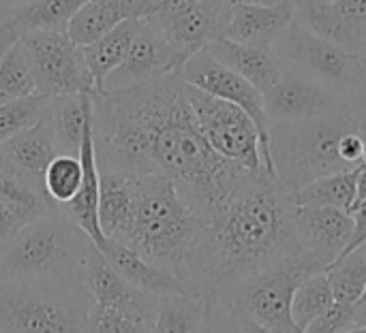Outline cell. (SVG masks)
<instances>
[{
  "label": "cell",
  "mask_w": 366,
  "mask_h": 333,
  "mask_svg": "<svg viewBox=\"0 0 366 333\" xmlns=\"http://www.w3.org/2000/svg\"><path fill=\"white\" fill-rule=\"evenodd\" d=\"M92 135L99 171L161 173L208 222L255 173L212 150L191 109L189 83L178 73L94 92Z\"/></svg>",
  "instance_id": "1"
},
{
  "label": "cell",
  "mask_w": 366,
  "mask_h": 333,
  "mask_svg": "<svg viewBox=\"0 0 366 333\" xmlns=\"http://www.w3.org/2000/svg\"><path fill=\"white\" fill-rule=\"evenodd\" d=\"M298 250L290 193L266 169L255 171L210 220L191 263L189 289L214 299Z\"/></svg>",
  "instance_id": "2"
},
{
  "label": "cell",
  "mask_w": 366,
  "mask_h": 333,
  "mask_svg": "<svg viewBox=\"0 0 366 333\" xmlns=\"http://www.w3.org/2000/svg\"><path fill=\"white\" fill-rule=\"evenodd\" d=\"M208 225V218L182 199L169 178L161 173L135 175L133 222L120 244H127L152 265L167 270L189 289L191 263Z\"/></svg>",
  "instance_id": "3"
},
{
  "label": "cell",
  "mask_w": 366,
  "mask_h": 333,
  "mask_svg": "<svg viewBox=\"0 0 366 333\" xmlns=\"http://www.w3.org/2000/svg\"><path fill=\"white\" fill-rule=\"evenodd\" d=\"M92 240L58 208L21 227L0 248V278L69 285L84 282L81 272Z\"/></svg>",
  "instance_id": "4"
},
{
  "label": "cell",
  "mask_w": 366,
  "mask_h": 333,
  "mask_svg": "<svg viewBox=\"0 0 366 333\" xmlns=\"http://www.w3.org/2000/svg\"><path fill=\"white\" fill-rule=\"evenodd\" d=\"M358 128L365 130L350 105L320 118L270 122V158L279 184L292 195L317 178L352 169L339 154V141Z\"/></svg>",
  "instance_id": "5"
},
{
  "label": "cell",
  "mask_w": 366,
  "mask_h": 333,
  "mask_svg": "<svg viewBox=\"0 0 366 333\" xmlns=\"http://www.w3.org/2000/svg\"><path fill=\"white\" fill-rule=\"evenodd\" d=\"M317 272H326V265L298 250L210 302L225 306L240 323H255L270 333H302L292 319V299L296 289Z\"/></svg>",
  "instance_id": "6"
},
{
  "label": "cell",
  "mask_w": 366,
  "mask_h": 333,
  "mask_svg": "<svg viewBox=\"0 0 366 333\" xmlns=\"http://www.w3.org/2000/svg\"><path fill=\"white\" fill-rule=\"evenodd\" d=\"M90 304L84 282L0 278V333H86Z\"/></svg>",
  "instance_id": "7"
},
{
  "label": "cell",
  "mask_w": 366,
  "mask_h": 333,
  "mask_svg": "<svg viewBox=\"0 0 366 333\" xmlns=\"http://www.w3.org/2000/svg\"><path fill=\"white\" fill-rule=\"evenodd\" d=\"M36 92L47 96L94 94V81L86 66L81 47L66 30H34L19 34Z\"/></svg>",
  "instance_id": "8"
},
{
  "label": "cell",
  "mask_w": 366,
  "mask_h": 333,
  "mask_svg": "<svg viewBox=\"0 0 366 333\" xmlns=\"http://www.w3.org/2000/svg\"><path fill=\"white\" fill-rule=\"evenodd\" d=\"M189 103L206 141L223 158L249 169L262 171V137L251 116L234 103L217 98L189 83Z\"/></svg>",
  "instance_id": "9"
},
{
  "label": "cell",
  "mask_w": 366,
  "mask_h": 333,
  "mask_svg": "<svg viewBox=\"0 0 366 333\" xmlns=\"http://www.w3.org/2000/svg\"><path fill=\"white\" fill-rule=\"evenodd\" d=\"M274 51L285 60V64L309 73L311 77L343 94L347 103L366 73V64L360 53L317 36L298 21H294L283 32L274 45Z\"/></svg>",
  "instance_id": "10"
},
{
  "label": "cell",
  "mask_w": 366,
  "mask_h": 333,
  "mask_svg": "<svg viewBox=\"0 0 366 333\" xmlns=\"http://www.w3.org/2000/svg\"><path fill=\"white\" fill-rule=\"evenodd\" d=\"M178 75L187 83H191V86H195V88L217 96V98L234 103V105H238L240 109H244L251 116V120L255 122V126L259 130V137H262L264 169L274 175L272 158H270V120L266 116L264 94L253 83H249L244 77H240L238 73H234L232 68L221 64L206 47L195 51L180 66Z\"/></svg>",
  "instance_id": "11"
},
{
  "label": "cell",
  "mask_w": 366,
  "mask_h": 333,
  "mask_svg": "<svg viewBox=\"0 0 366 333\" xmlns=\"http://www.w3.org/2000/svg\"><path fill=\"white\" fill-rule=\"evenodd\" d=\"M232 9L227 0H161L146 19L172 47L191 58L225 34Z\"/></svg>",
  "instance_id": "12"
},
{
  "label": "cell",
  "mask_w": 366,
  "mask_h": 333,
  "mask_svg": "<svg viewBox=\"0 0 366 333\" xmlns=\"http://www.w3.org/2000/svg\"><path fill=\"white\" fill-rule=\"evenodd\" d=\"M343 94L311 77L309 73L285 64L279 79L264 92V107L270 122H298L345 109Z\"/></svg>",
  "instance_id": "13"
},
{
  "label": "cell",
  "mask_w": 366,
  "mask_h": 333,
  "mask_svg": "<svg viewBox=\"0 0 366 333\" xmlns=\"http://www.w3.org/2000/svg\"><path fill=\"white\" fill-rule=\"evenodd\" d=\"M189 58L172 47L165 36L148 21L142 19V26L124 56V60L107 75L103 92L133 88L146 81H152L163 75L178 73Z\"/></svg>",
  "instance_id": "14"
},
{
  "label": "cell",
  "mask_w": 366,
  "mask_h": 333,
  "mask_svg": "<svg viewBox=\"0 0 366 333\" xmlns=\"http://www.w3.org/2000/svg\"><path fill=\"white\" fill-rule=\"evenodd\" d=\"M58 152L60 148L51 122L45 116L36 124L0 143V171L13 175L34 190L45 193L43 175Z\"/></svg>",
  "instance_id": "15"
},
{
  "label": "cell",
  "mask_w": 366,
  "mask_h": 333,
  "mask_svg": "<svg viewBox=\"0 0 366 333\" xmlns=\"http://www.w3.org/2000/svg\"><path fill=\"white\" fill-rule=\"evenodd\" d=\"M354 218L341 208H296V237L305 252L332 265L350 244Z\"/></svg>",
  "instance_id": "16"
},
{
  "label": "cell",
  "mask_w": 366,
  "mask_h": 333,
  "mask_svg": "<svg viewBox=\"0 0 366 333\" xmlns=\"http://www.w3.org/2000/svg\"><path fill=\"white\" fill-rule=\"evenodd\" d=\"M161 0H88L69 21L66 32L75 45L86 47L129 19H146Z\"/></svg>",
  "instance_id": "17"
},
{
  "label": "cell",
  "mask_w": 366,
  "mask_h": 333,
  "mask_svg": "<svg viewBox=\"0 0 366 333\" xmlns=\"http://www.w3.org/2000/svg\"><path fill=\"white\" fill-rule=\"evenodd\" d=\"M296 21L292 2L287 4H236L232 9L225 34L232 41L270 47L279 43L283 32Z\"/></svg>",
  "instance_id": "18"
},
{
  "label": "cell",
  "mask_w": 366,
  "mask_h": 333,
  "mask_svg": "<svg viewBox=\"0 0 366 333\" xmlns=\"http://www.w3.org/2000/svg\"><path fill=\"white\" fill-rule=\"evenodd\" d=\"M206 49L221 64H225L227 68L244 77L249 83H253L262 94L279 79V75L285 68V60L274 49L238 43L227 36L212 41Z\"/></svg>",
  "instance_id": "19"
},
{
  "label": "cell",
  "mask_w": 366,
  "mask_h": 333,
  "mask_svg": "<svg viewBox=\"0 0 366 333\" xmlns=\"http://www.w3.org/2000/svg\"><path fill=\"white\" fill-rule=\"evenodd\" d=\"M81 280L86 291L90 293L92 304L97 306H137V308L154 310L157 297L127 282L97 246H92L88 252Z\"/></svg>",
  "instance_id": "20"
},
{
  "label": "cell",
  "mask_w": 366,
  "mask_h": 333,
  "mask_svg": "<svg viewBox=\"0 0 366 333\" xmlns=\"http://www.w3.org/2000/svg\"><path fill=\"white\" fill-rule=\"evenodd\" d=\"M79 160L84 165V178L79 193L58 210L64 212L90 240L97 248L103 246L105 237L99 227V188H101V173L97 165V152H94V135H92V120L84 133V141L79 148Z\"/></svg>",
  "instance_id": "21"
},
{
  "label": "cell",
  "mask_w": 366,
  "mask_h": 333,
  "mask_svg": "<svg viewBox=\"0 0 366 333\" xmlns=\"http://www.w3.org/2000/svg\"><path fill=\"white\" fill-rule=\"evenodd\" d=\"M99 250L105 255V259L112 263V267L127 282H131L135 289H139L144 293H150L154 297L172 295V293H191L184 287L182 280H178L167 270H163L159 265H152L150 261H146L142 255H137L127 244H120V242H114V240H105Z\"/></svg>",
  "instance_id": "22"
},
{
  "label": "cell",
  "mask_w": 366,
  "mask_h": 333,
  "mask_svg": "<svg viewBox=\"0 0 366 333\" xmlns=\"http://www.w3.org/2000/svg\"><path fill=\"white\" fill-rule=\"evenodd\" d=\"M99 227L105 240L124 242L135 210V175L118 171H99Z\"/></svg>",
  "instance_id": "23"
},
{
  "label": "cell",
  "mask_w": 366,
  "mask_h": 333,
  "mask_svg": "<svg viewBox=\"0 0 366 333\" xmlns=\"http://www.w3.org/2000/svg\"><path fill=\"white\" fill-rule=\"evenodd\" d=\"M51 210H56V205L45 193L0 171V248L21 227Z\"/></svg>",
  "instance_id": "24"
},
{
  "label": "cell",
  "mask_w": 366,
  "mask_h": 333,
  "mask_svg": "<svg viewBox=\"0 0 366 333\" xmlns=\"http://www.w3.org/2000/svg\"><path fill=\"white\" fill-rule=\"evenodd\" d=\"M58 148L66 154H79L84 133L92 120V94H64L51 96L47 113Z\"/></svg>",
  "instance_id": "25"
},
{
  "label": "cell",
  "mask_w": 366,
  "mask_h": 333,
  "mask_svg": "<svg viewBox=\"0 0 366 333\" xmlns=\"http://www.w3.org/2000/svg\"><path fill=\"white\" fill-rule=\"evenodd\" d=\"M139 26H142V19L122 21L114 30H109L107 34L97 39L94 43L81 47V53H84L86 66H88V71L92 75L97 92H103L107 75L124 60V56H127Z\"/></svg>",
  "instance_id": "26"
},
{
  "label": "cell",
  "mask_w": 366,
  "mask_h": 333,
  "mask_svg": "<svg viewBox=\"0 0 366 333\" xmlns=\"http://www.w3.org/2000/svg\"><path fill=\"white\" fill-rule=\"evenodd\" d=\"M206 314V299L195 293L161 295L154 302L150 333H199Z\"/></svg>",
  "instance_id": "27"
},
{
  "label": "cell",
  "mask_w": 366,
  "mask_h": 333,
  "mask_svg": "<svg viewBox=\"0 0 366 333\" xmlns=\"http://www.w3.org/2000/svg\"><path fill=\"white\" fill-rule=\"evenodd\" d=\"M360 167L330 173L309 182L307 186L292 193V201L296 208H341L350 212L356 199V182L360 175Z\"/></svg>",
  "instance_id": "28"
},
{
  "label": "cell",
  "mask_w": 366,
  "mask_h": 333,
  "mask_svg": "<svg viewBox=\"0 0 366 333\" xmlns=\"http://www.w3.org/2000/svg\"><path fill=\"white\" fill-rule=\"evenodd\" d=\"M88 0H32L9 24L17 34L34 30H66L73 15Z\"/></svg>",
  "instance_id": "29"
},
{
  "label": "cell",
  "mask_w": 366,
  "mask_h": 333,
  "mask_svg": "<svg viewBox=\"0 0 366 333\" xmlns=\"http://www.w3.org/2000/svg\"><path fill=\"white\" fill-rule=\"evenodd\" d=\"M296 21L302 24L305 28H309L311 32H315L317 36H322V39H326V41H330L335 45H341V47H345L350 51L362 53V49H365L360 39L356 36V32L347 24V19L337 9L335 0L296 13Z\"/></svg>",
  "instance_id": "30"
},
{
  "label": "cell",
  "mask_w": 366,
  "mask_h": 333,
  "mask_svg": "<svg viewBox=\"0 0 366 333\" xmlns=\"http://www.w3.org/2000/svg\"><path fill=\"white\" fill-rule=\"evenodd\" d=\"M152 312L137 306L90 304L86 333H150Z\"/></svg>",
  "instance_id": "31"
},
{
  "label": "cell",
  "mask_w": 366,
  "mask_h": 333,
  "mask_svg": "<svg viewBox=\"0 0 366 333\" xmlns=\"http://www.w3.org/2000/svg\"><path fill=\"white\" fill-rule=\"evenodd\" d=\"M335 299L354 306L366 291V244L326 267Z\"/></svg>",
  "instance_id": "32"
},
{
  "label": "cell",
  "mask_w": 366,
  "mask_h": 333,
  "mask_svg": "<svg viewBox=\"0 0 366 333\" xmlns=\"http://www.w3.org/2000/svg\"><path fill=\"white\" fill-rule=\"evenodd\" d=\"M81 178H84V165L79 160V154L58 152L47 165L43 175L45 195L54 201L56 208H60L79 193Z\"/></svg>",
  "instance_id": "33"
},
{
  "label": "cell",
  "mask_w": 366,
  "mask_h": 333,
  "mask_svg": "<svg viewBox=\"0 0 366 333\" xmlns=\"http://www.w3.org/2000/svg\"><path fill=\"white\" fill-rule=\"evenodd\" d=\"M335 293L330 287V280L326 272H317L309 276L294 293L292 299V319L294 323L305 332L307 325L317 319L322 312H326L335 304Z\"/></svg>",
  "instance_id": "34"
},
{
  "label": "cell",
  "mask_w": 366,
  "mask_h": 333,
  "mask_svg": "<svg viewBox=\"0 0 366 333\" xmlns=\"http://www.w3.org/2000/svg\"><path fill=\"white\" fill-rule=\"evenodd\" d=\"M36 83L19 39L0 58V105L34 94Z\"/></svg>",
  "instance_id": "35"
},
{
  "label": "cell",
  "mask_w": 366,
  "mask_h": 333,
  "mask_svg": "<svg viewBox=\"0 0 366 333\" xmlns=\"http://www.w3.org/2000/svg\"><path fill=\"white\" fill-rule=\"evenodd\" d=\"M49 105L51 96L41 92L0 105V143L45 118L49 113Z\"/></svg>",
  "instance_id": "36"
},
{
  "label": "cell",
  "mask_w": 366,
  "mask_h": 333,
  "mask_svg": "<svg viewBox=\"0 0 366 333\" xmlns=\"http://www.w3.org/2000/svg\"><path fill=\"white\" fill-rule=\"evenodd\" d=\"M356 327L354 306L335 302L326 312L313 319L302 333H345Z\"/></svg>",
  "instance_id": "37"
},
{
  "label": "cell",
  "mask_w": 366,
  "mask_h": 333,
  "mask_svg": "<svg viewBox=\"0 0 366 333\" xmlns=\"http://www.w3.org/2000/svg\"><path fill=\"white\" fill-rule=\"evenodd\" d=\"M199 333H242V325L225 306L206 299V314Z\"/></svg>",
  "instance_id": "38"
},
{
  "label": "cell",
  "mask_w": 366,
  "mask_h": 333,
  "mask_svg": "<svg viewBox=\"0 0 366 333\" xmlns=\"http://www.w3.org/2000/svg\"><path fill=\"white\" fill-rule=\"evenodd\" d=\"M335 4L366 49V0H335Z\"/></svg>",
  "instance_id": "39"
},
{
  "label": "cell",
  "mask_w": 366,
  "mask_h": 333,
  "mask_svg": "<svg viewBox=\"0 0 366 333\" xmlns=\"http://www.w3.org/2000/svg\"><path fill=\"white\" fill-rule=\"evenodd\" d=\"M365 133L366 130H360V128L350 130L339 141V154L352 169L362 165V158H365Z\"/></svg>",
  "instance_id": "40"
},
{
  "label": "cell",
  "mask_w": 366,
  "mask_h": 333,
  "mask_svg": "<svg viewBox=\"0 0 366 333\" xmlns=\"http://www.w3.org/2000/svg\"><path fill=\"white\" fill-rule=\"evenodd\" d=\"M350 214H352V218H354V233H352V240H350V244L345 246V250H343L341 257L350 255L352 250H356V248H360V246H365L366 244V199L360 205H356ZM341 257H339V259H341Z\"/></svg>",
  "instance_id": "41"
},
{
  "label": "cell",
  "mask_w": 366,
  "mask_h": 333,
  "mask_svg": "<svg viewBox=\"0 0 366 333\" xmlns=\"http://www.w3.org/2000/svg\"><path fill=\"white\" fill-rule=\"evenodd\" d=\"M350 107H352L354 116L358 118L360 126L366 130V73L350 96Z\"/></svg>",
  "instance_id": "42"
},
{
  "label": "cell",
  "mask_w": 366,
  "mask_h": 333,
  "mask_svg": "<svg viewBox=\"0 0 366 333\" xmlns=\"http://www.w3.org/2000/svg\"><path fill=\"white\" fill-rule=\"evenodd\" d=\"M30 2L32 0H0V26L13 21V17Z\"/></svg>",
  "instance_id": "43"
},
{
  "label": "cell",
  "mask_w": 366,
  "mask_h": 333,
  "mask_svg": "<svg viewBox=\"0 0 366 333\" xmlns=\"http://www.w3.org/2000/svg\"><path fill=\"white\" fill-rule=\"evenodd\" d=\"M17 39H19V34H17V30H15L11 24L0 26V58H2V53H4Z\"/></svg>",
  "instance_id": "44"
},
{
  "label": "cell",
  "mask_w": 366,
  "mask_h": 333,
  "mask_svg": "<svg viewBox=\"0 0 366 333\" xmlns=\"http://www.w3.org/2000/svg\"><path fill=\"white\" fill-rule=\"evenodd\" d=\"M354 319H356V327L366 325V291L362 293V297L354 304Z\"/></svg>",
  "instance_id": "45"
},
{
  "label": "cell",
  "mask_w": 366,
  "mask_h": 333,
  "mask_svg": "<svg viewBox=\"0 0 366 333\" xmlns=\"http://www.w3.org/2000/svg\"><path fill=\"white\" fill-rule=\"evenodd\" d=\"M294 11L300 13V11H307V9H313L317 4H324V2H332V0H290Z\"/></svg>",
  "instance_id": "46"
},
{
  "label": "cell",
  "mask_w": 366,
  "mask_h": 333,
  "mask_svg": "<svg viewBox=\"0 0 366 333\" xmlns=\"http://www.w3.org/2000/svg\"><path fill=\"white\" fill-rule=\"evenodd\" d=\"M232 6H236V4H270V6H274V4H287L290 0H227Z\"/></svg>",
  "instance_id": "47"
},
{
  "label": "cell",
  "mask_w": 366,
  "mask_h": 333,
  "mask_svg": "<svg viewBox=\"0 0 366 333\" xmlns=\"http://www.w3.org/2000/svg\"><path fill=\"white\" fill-rule=\"evenodd\" d=\"M240 325H242V333H270L266 332L264 327L255 325V323H240Z\"/></svg>",
  "instance_id": "48"
},
{
  "label": "cell",
  "mask_w": 366,
  "mask_h": 333,
  "mask_svg": "<svg viewBox=\"0 0 366 333\" xmlns=\"http://www.w3.org/2000/svg\"><path fill=\"white\" fill-rule=\"evenodd\" d=\"M345 333H366V325H362V327H354V329H350V332Z\"/></svg>",
  "instance_id": "49"
},
{
  "label": "cell",
  "mask_w": 366,
  "mask_h": 333,
  "mask_svg": "<svg viewBox=\"0 0 366 333\" xmlns=\"http://www.w3.org/2000/svg\"><path fill=\"white\" fill-rule=\"evenodd\" d=\"M360 56H362V60H365V64H366V49L362 51V53H360Z\"/></svg>",
  "instance_id": "50"
}]
</instances>
